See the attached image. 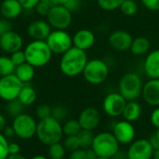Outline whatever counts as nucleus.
<instances>
[{"instance_id":"nucleus-16","label":"nucleus","mask_w":159,"mask_h":159,"mask_svg":"<svg viewBox=\"0 0 159 159\" xmlns=\"http://www.w3.org/2000/svg\"><path fill=\"white\" fill-rule=\"evenodd\" d=\"M100 113L96 108L87 107L81 111L78 121L83 129L93 131L100 124Z\"/></svg>"},{"instance_id":"nucleus-3","label":"nucleus","mask_w":159,"mask_h":159,"mask_svg":"<svg viewBox=\"0 0 159 159\" xmlns=\"http://www.w3.org/2000/svg\"><path fill=\"white\" fill-rule=\"evenodd\" d=\"M26 62L35 67H41L49 64L52 59V52L46 40H32L25 48Z\"/></svg>"},{"instance_id":"nucleus-50","label":"nucleus","mask_w":159,"mask_h":159,"mask_svg":"<svg viewBox=\"0 0 159 159\" xmlns=\"http://www.w3.org/2000/svg\"><path fill=\"white\" fill-rule=\"evenodd\" d=\"M7 159H26L25 156H24L23 154L19 153H15V154H9Z\"/></svg>"},{"instance_id":"nucleus-37","label":"nucleus","mask_w":159,"mask_h":159,"mask_svg":"<svg viewBox=\"0 0 159 159\" xmlns=\"http://www.w3.org/2000/svg\"><path fill=\"white\" fill-rule=\"evenodd\" d=\"M11 59L12 60L13 64L17 66H20L24 63L26 62V57H25V51H22V50H19L17 52H14L11 54Z\"/></svg>"},{"instance_id":"nucleus-12","label":"nucleus","mask_w":159,"mask_h":159,"mask_svg":"<svg viewBox=\"0 0 159 159\" xmlns=\"http://www.w3.org/2000/svg\"><path fill=\"white\" fill-rule=\"evenodd\" d=\"M153 148L149 139H139L131 142L127 150L128 159H152Z\"/></svg>"},{"instance_id":"nucleus-27","label":"nucleus","mask_w":159,"mask_h":159,"mask_svg":"<svg viewBox=\"0 0 159 159\" xmlns=\"http://www.w3.org/2000/svg\"><path fill=\"white\" fill-rule=\"evenodd\" d=\"M82 126L78 120H68L63 125L64 135L66 136H76L82 131Z\"/></svg>"},{"instance_id":"nucleus-44","label":"nucleus","mask_w":159,"mask_h":159,"mask_svg":"<svg viewBox=\"0 0 159 159\" xmlns=\"http://www.w3.org/2000/svg\"><path fill=\"white\" fill-rule=\"evenodd\" d=\"M21 151L20 145L18 143L12 142L9 144V152L10 154H15V153H19Z\"/></svg>"},{"instance_id":"nucleus-8","label":"nucleus","mask_w":159,"mask_h":159,"mask_svg":"<svg viewBox=\"0 0 159 159\" xmlns=\"http://www.w3.org/2000/svg\"><path fill=\"white\" fill-rule=\"evenodd\" d=\"M46 18L52 28L66 30L71 25L72 12L64 6L56 5L51 8Z\"/></svg>"},{"instance_id":"nucleus-20","label":"nucleus","mask_w":159,"mask_h":159,"mask_svg":"<svg viewBox=\"0 0 159 159\" xmlns=\"http://www.w3.org/2000/svg\"><path fill=\"white\" fill-rule=\"evenodd\" d=\"M143 68L149 79H159V50L152 51L147 54Z\"/></svg>"},{"instance_id":"nucleus-19","label":"nucleus","mask_w":159,"mask_h":159,"mask_svg":"<svg viewBox=\"0 0 159 159\" xmlns=\"http://www.w3.org/2000/svg\"><path fill=\"white\" fill-rule=\"evenodd\" d=\"M72 40L74 47L87 51L94 46L96 42V36L89 29H80L74 34Z\"/></svg>"},{"instance_id":"nucleus-10","label":"nucleus","mask_w":159,"mask_h":159,"mask_svg":"<svg viewBox=\"0 0 159 159\" xmlns=\"http://www.w3.org/2000/svg\"><path fill=\"white\" fill-rule=\"evenodd\" d=\"M46 42L52 53L63 54L73 46L72 37L66 30L54 29L46 39Z\"/></svg>"},{"instance_id":"nucleus-22","label":"nucleus","mask_w":159,"mask_h":159,"mask_svg":"<svg viewBox=\"0 0 159 159\" xmlns=\"http://www.w3.org/2000/svg\"><path fill=\"white\" fill-rule=\"evenodd\" d=\"M14 74L23 84H29L35 77V66L25 62L16 66Z\"/></svg>"},{"instance_id":"nucleus-1","label":"nucleus","mask_w":159,"mask_h":159,"mask_svg":"<svg viewBox=\"0 0 159 159\" xmlns=\"http://www.w3.org/2000/svg\"><path fill=\"white\" fill-rule=\"evenodd\" d=\"M88 62L85 51L72 46L68 51L62 54L60 60V70L66 77H76L83 74Z\"/></svg>"},{"instance_id":"nucleus-34","label":"nucleus","mask_w":159,"mask_h":159,"mask_svg":"<svg viewBox=\"0 0 159 159\" xmlns=\"http://www.w3.org/2000/svg\"><path fill=\"white\" fill-rule=\"evenodd\" d=\"M67 115H68V110L65 106L57 105V106H54L52 108V116L53 118H55L56 120H58L59 122H62V121L66 120Z\"/></svg>"},{"instance_id":"nucleus-7","label":"nucleus","mask_w":159,"mask_h":159,"mask_svg":"<svg viewBox=\"0 0 159 159\" xmlns=\"http://www.w3.org/2000/svg\"><path fill=\"white\" fill-rule=\"evenodd\" d=\"M24 84L13 73L0 77V98L5 101H11L18 98Z\"/></svg>"},{"instance_id":"nucleus-23","label":"nucleus","mask_w":159,"mask_h":159,"mask_svg":"<svg viewBox=\"0 0 159 159\" xmlns=\"http://www.w3.org/2000/svg\"><path fill=\"white\" fill-rule=\"evenodd\" d=\"M141 111V106L136 100L127 101L123 112V117L125 120L132 123L137 121L140 117Z\"/></svg>"},{"instance_id":"nucleus-41","label":"nucleus","mask_w":159,"mask_h":159,"mask_svg":"<svg viewBox=\"0 0 159 159\" xmlns=\"http://www.w3.org/2000/svg\"><path fill=\"white\" fill-rule=\"evenodd\" d=\"M68 159H88L86 150L84 148H79V149L71 152Z\"/></svg>"},{"instance_id":"nucleus-11","label":"nucleus","mask_w":159,"mask_h":159,"mask_svg":"<svg viewBox=\"0 0 159 159\" xmlns=\"http://www.w3.org/2000/svg\"><path fill=\"white\" fill-rule=\"evenodd\" d=\"M127 100L118 92L108 94L102 103L104 112L111 117H119L123 115Z\"/></svg>"},{"instance_id":"nucleus-32","label":"nucleus","mask_w":159,"mask_h":159,"mask_svg":"<svg viewBox=\"0 0 159 159\" xmlns=\"http://www.w3.org/2000/svg\"><path fill=\"white\" fill-rule=\"evenodd\" d=\"M138 4L136 3L135 0H125L120 7L121 12L128 17L135 15L138 12Z\"/></svg>"},{"instance_id":"nucleus-5","label":"nucleus","mask_w":159,"mask_h":159,"mask_svg":"<svg viewBox=\"0 0 159 159\" xmlns=\"http://www.w3.org/2000/svg\"><path fill=\"white\" fill-rule=\"evenodd\" d=\"M83 75L88 84L99 85L106 81L109 76V66L101 59H91L88 60Z\"/></svg>"},{"instance_id":"nucleus-43","label":"nucleus","mask_w":159,"mask_h":159,"mask_svg":"<svg viewBox=\"0 0 159 159\" xmlns=\"http://www.w3.org/2000/svg\"><path fill=\"white\" fill-rule=\"evenodd\" d=\"M151 123L156 128H159V106L156 107L151 113Z\"/></svg>"},{"instance_id":"nucleus-4","label":"nucleus","mask_w":159,"mask_h":159,"mask_svg":"<svg viewBox=\"0 0 159 159\" xmlns=\"http://www.w3.org/2000/svg\"><path fill=\"white\" fill-rule=\"evenodd\" d=\"M142 88V80L135 72H128L123 75L118 84V92L127 101L136 100L141 95Z\"/></svg>"},{"instance_id":"nucleus-39","label":"nucleus","mask_w":159,"mask_h":159,"mask_svg":"<svg viewBox=\"0 0 159 159\" xmlns=\"http://www.w3.org/2000/svg\"><path fill=\"white\" fill-rule=\"evenodd\" d=\"M51 8H52V7H50L48 4H46L45 2H43V1H41V0H40V1L39 2V4L36 6L35 10H36V11H37L38 14L46 17V16L48 15V13H49Z\"/></svg>"},{"instance_id":"nucleus-14","label":"nucleus","mask_w":159,"mask_h":159,"mask_svg":"<svg viewBox=\"0 0 159 159\" xmlns=\"http://www.w3.org/2000/svg\"><path fill=\"white\" fill-rule=\"evenodd\" d=\"M133 38L130 33L124 29L113 31L109 37L110 46L117 52H125L130 50Z\"/></svg>"},{"instance_id":"nucleus-2","label":"nucleus","mask_w":159,"mask_h":159,"mask_svg":"<svg viewBox=\"0 0 159 159\" xmlns=\"http://www.w3.org/2000/svg\"><path fill=\"white\" fill-rule=\"evenodd\" d=\"M39 141L47 146L59 142L64 135L63 125L61 122L52 116L39 120L36 133Z\"/></svg>"},{"instance_id":"nucleus-45","label":"nucleus","mask_w":159,"mask_h":159,"mask_svg":"<svg viewBox=\"0 0 159 159\" xmlns=\"http://www.w3.org/2000/svg\"><path fill=\"white\" fill-rule=\"evenodd\" d=\"M148 139H149V141H150V143H151V145L152 146V148H153L154 151L159 149V140H158V139L156 138V136L154 135V133H153L152 135H151L150 138H149Z\"/></svg>"},{"instance_id":"nucleus-9","label":"nucleus","mask_w":159,"mask_h":159,"mask_svg":"<svg viewBox=\"0 0 159 159\" xmlns=\"http://www.w3.org/2000/svg\"><path fill=\"white\" fill-rule=\"evenodd\" d=\"M38 123L31 115L27 113H22L15 117L12 122V127L15 131V135L23 139H29L33 138L37 133Z\"/></svg>"},{"instance_id":"nucleus-53","label":"nucleus","mask_w":159,"mask_h":159,"mask_svg":"<svg viewBox=\"0 0 159 159\" xmlns=\"http://www.w3.org/2000/svg\"><path fill=\"white\" fill-rule=\"evenodd\" d=\"M31 159H48L46 156H44V155H40V154H38V155H35V156H33Z\"/></svg>"},{"instance_id":"nucleus-49","label":"nucleus","mask_w":159,"mask_h":159,"mask_svg":"<svg viewBox=\"0 0 159 159\" xmlns=\"http://www.w3.org/2000/svg\"><path fill=\"white\" fill-rule=\"evenodd\" d=\"M6 126V118L3 114L0 113V132L3 131Z\"/></svg>"},{"instance_id":"nucleus-15","label":"nucleus","mask_w":159,"mask_h":159,"mask_svg":"<svg viewBox=\"0 0 159 159\" xmlns=\"http://www.w3.org/2000/svg\"><path fill=\"white\" fill-rule=\"evenodd\" d=\"M24 45L23 38L17 32L11 30L6 34L0 36V49L8 53H12L19 50H22Z\"/></svg>"},{"instance_id":"nucleus-28","label":"nucleus","mask_w":159,"mask_h":159,"mask_svg":"<svg viewBox=\"0 0 159 159\" xmlns=\"http://www.w3.org/2000/svg\"><path fill=\"white\" fill-rule=\"evenodd\" d=\"M78 138L80 139V143H81V148L87 149L92 147L95 135L93 134L92 130L82 129V131L78 134Z\"/></svg>"},{"instance_id":"nucleus-46","label":"nucleus","mask_w":159,"mask_h":159,"mask_svg":"<svg viewBox=\"0 0 159 159\" xmlns=\"http://www.w3.org/2000/svg\"><path fill=\"white\" fill-rule=\"evenodd\" d=\"M3 134L5 135L6 138H11L15 135V131L12 127V125H7L4 130H3Z\"/></svg>"},{"instance_id":"nucleus-26","label":"nucleus","mask_w":159,"mask_h":159,"mask_svg":"<svg viewBox=\"0 0 159 159\" xmlns=\"http://www.w3.org/2000/svg\"><path fill=\"white\" fill-rule=\"evenodd\" d=\"M16 66L13 64L11 57L0 56V77L13 74L15 72Z\"/></svg>"},{"instance_id":"nucleus-31","label":"nucleus","mask_w":159,"mask_h":159,"mask_svg":"<svg viewBox=\"0 0 159 159\" xmlns=\"http://www.w3.org/2000/svg\"><path fill=\"white\" fill-rule=\"evenodd\" d=\"M99 8L105 11H113L120 9L125 0H97Z\"/></svg>"},{"instance_id":"nucleus-21","label":"nucleus","mask_w":159,"mask_h":159,"mask_svg":"<svg viewBox=\"0 0 159 159\" xmlns=\"http://www.w3.org/2000/svg\"><path fill=\"white\" fill-rule=\"evenodd\" d=\"M24 11L21 3L18 0H3L0 5V13L9 20L18 18Z\"/></svg>"},{"instance_id":"nucleus-47","label":"nucleus","mask_w":159,"mask_h":159,"mask_svg":"<svg viewBox=\"0 0 159 159\" xmlns=\"http://www.w3.org/2000/svg\"><path fill=\"white\" fill-rule=\"evenodd\" d=\"M85 150H86V152H87L88 159H98V153L95 152V150H94L92 147L87 148V149H85Z\"/></svg>"},{"instance_id":"nucleus-55","label":"nucleus","mask_w":159,"mask_h":159,"mask_svg":"<svg viewBox=\"0 0 159 159\" xmlns=\"http://www.w3.org/2000/svg\"><path fill=\"white\" fill-rule=\"evenodd\" d=\"M98 159H112V158H110V157H101V156H98Z\"/></svg>"},{"instance_id":"nucleus-56","label":"nucleus","mask_w":159,"mask_h":159,"mask_svg":"<svg viewBox=\"0 0 159 159\" xmlns=\"http://www.w3.org/2000/svg\"><path fill=\"white\" fill-rule=\"evenodd\" d=\"M62 159H64V158H62Z\"/></svg>"},{"instance_id":"nucleus-48","label":"nucleus","mask_w":159,"mask_h":159,"mask_svg":"<svg viewBox=\"0 0 159 159\" xmlns=\"http://www.w3.org/2000/svg\"><path fill=\"white\" fill-rule=\"evenodd\" d=\"M112 159H128L127 157V152H125V151H118L114 156L112 157Z\"/></svg>"},{"instance_id":"nucleus-35","label":"nucleus","mask_w":159,"mask_h":159,"mask_svg":"<svg viewBox=\"0 0 159 159\" xmlns=\"http://www.w3.org/2000/svg\"><path fill=\"white\" fill-rule=\"evenodd\" d=\"M52 111V108L50 107L48 104H40L38 106L36 110V114L39 120H42V119L51 117Z\"/></svg>"},{"instance_id":"nucleus-13","label":"nucleus","mask_w":159,"mask_h":159,"mask_svg":"<svg viewBox=\"0 0 159 159\" xmlns=\"http://www.w3.org/2000/svg\"><path fill=\"white\" fill-rule=\"evenodd\" d=\"M112 134L120 144H129L134 141L136 131L131 124L126 120L119 121L113 125Z\"/></svg>"},{"instance_id":"nucleus-54","label":"nucleus","mask_w":159,"mask_h":159,"mask_svg":"<svg viewBox=\"0 0 159 159\" xmlns=\"http://www.w3.org/2000/svg\"><path fill=\"white\" fill-rule=\"evenodd\" d=\"M154 135L156 136V138L158 139V140H159V128H157L156 129V131L154 132Z\"/></svg>"},{"instance_id":"nucleus-33","label":"nucleus","mask_w":159,"mask_h":159,"mask_svg":"<svg viewBox=\"0 0 159 159\" xmlns=\"http://www.w3.org/2000/svg\"><path fill=\"white\" fill-rule=\"evenodd\" d=\"M64 146L66 150L73 152L79 148H81V143H80V139L78 138V135L76 136H66V138L64 140Z\"/></svg>"},{"instance_id":"nucleus-25","label":"nucleus","mask_w":159,"mask_h":159,"mask_svg":"<svg viewBox=\"0 0 159 159\" xmlns=\"http://www.w3.org/2000/svg\"><path fill=\"white\" fill-rule=\"evenodd\" d=\"M18 99L25 106H30L37 99V92L30 84H24V86L18 96Z\"/></svg>"},{"instance_id":"nucleus-6","label":"nucleus","mask_w":159,"mask_h":159,"mask_svg":"<svg viewBox=\"0 0 159 159\" xmlns=\"http://www.w3.org/2000/svg\"><path fill=\"white\" fill-rule=\"evenodd\" d=\"M119 145L120 143L112 133L101 132L95 136L92 148L98 156L112 158L119 151Z\"/></svg>"},{"instance_id":"nucleus-52","label":"nucleus","mask_w":159,"mask_h":159,"mask_svg":"<svg viewBox=\"0 0 159 159\" xmlns=\"http://www.w3.org/2000/svg\"><path fill=\"white\" fill-rule=\"evenodd\" d=\"M152 159H159V149H158V150H155V151L153 152Z\"/></svg>"},{"instance_id":"nucleus-30","label":"nucleus","mask_w":159,"mask_h":159,"mask_svg":"<svg viewBox=\"0 0 159 159\" xmlns=\"http://www.w3.org/2000/svg\"><path fill=\"white\" fill-rule=\"evenodd\" d=\"M65 152H66V148L64 144L60 143V141L50 145L48 149L49 156L52 159H62L65 156Z\"/></svg>"},{"instance_id":"nucleus-51","label":"nucleus","mask_w":159,"mask_h":159,"mask_svg":"<svg viewBox=\"0 0 159 159\" xmlns=\"http://www.w3.org/2000/svg\"><path fill=\"white\" fill-rule=\"evenodd\" d=\"M41 1L45 2L50 7H53V6H56L57 5V0H41Z\"/></svg>"},{"instance_id":"nucleus-24","label":"nucleus","mask_w":159,"mask_h":159,"mask_svg":"<svg viewBox=\"0 0 159 159\" xmlns=\"http://www.w3.org/2000/svg\"><path fill=\"white\" fill-rule=\"evenodd\" d=\"M151 47L150 40L145 38V37H138L136 39H133L131 47H130V52L132 54L136 56H140L146 54Z\"/></svg>"},{"instance_id":"nucleus-38","label":"nucleus","mask_w":159,"mask_h":159,"mask_svg":"<svg viewBox=\"0 0 159 159\" xmlns=\"http://www.w3.org/2000/svg\"><path fill=\"white\" fill-rule=\"evenodd\" d=\"M12 30V24L11 20L6 18H0V36L6 34L9 31Z\"/></svg>"},{"instance_id":"nucleus-40","label":"nucleus","mask_w":159,"mask_h":159,"mask_svg":"<svg viewBox=\"0 0 159 159\" xmlns=\"http://www.w3.org/2000/svg\"><path fill=\"white\" fill-rule=\"evenodd\" d=\"M141 3L149 11H159V0H141Z\"/></svg>"},{"instance_id":"nucleus-36","label":"nucleus","mask_w":159,"mask_h":159,"mask_svg":"<svg viewBox=\"0 0 159 159\" xmlns=\"http://www.w3.org/2000/svg\"><path fill=\"white\" fill-rule=\"evenodd\" d=\"M9 142L3 133L0 132V159H7L9 152Z\"/></svg>"},{"instance_id":"nucleus-29","label":"nucleus","mask_w":159,"mask_h":159,"mask_svg":"<svg viewBox=\"0 0 159 159\" xmlns=\"http://www.w3.org/2000/svg\"><path fill=\"white\" fill-rule=\"evenodd\" d=\"M24 109H25V105L18 98H16L11 101H9L7 106V112L11 117L15 118L18 115L24 113Z\"/></svg>"},{"instance_id":"nucleus-17","label":"nucleus","mask_w":159,"mask_h":159,"mask_svg":"<svg viewBox=\"0 0 159 159\" xmlns=\"http://www.w3.org/2000/svg\"><path fill=\"white\" fill-rule=\"evenodd\" d=\"M26 31L33 40H46L52 32V26L48 21L36 20L28 25Z\"/></svg>"},{"instance_id":"nucleus-42","label":"nucleus","mask_w":159,"mask_h":159,"mask_svg":"<svg viewBox=\"0 0 159 159\" xmlns=\"http://www.w3.org/2000/svg\"><path fill=\"white\" fill-rule=\"evenodd\" d=\"M18 1L21 3L24 10L30 11L36 8V6L39 4L40 0H18Z\"/></svg>"},{"instance_id":"nucleus-18","label":"nucleus","mask_w":159,"mask_h":159,"mask_svg":"<svg viewBox=\"0 0 159 159\" xmlns=\"http://www.w3.org/2000/svg\"><path fill=\"white\" fill-rule=\"evenodd\" d=\"M144 101L153 107L159 106V79H150L146 82L141 93Z\"/></svg>"}]
</instances>
